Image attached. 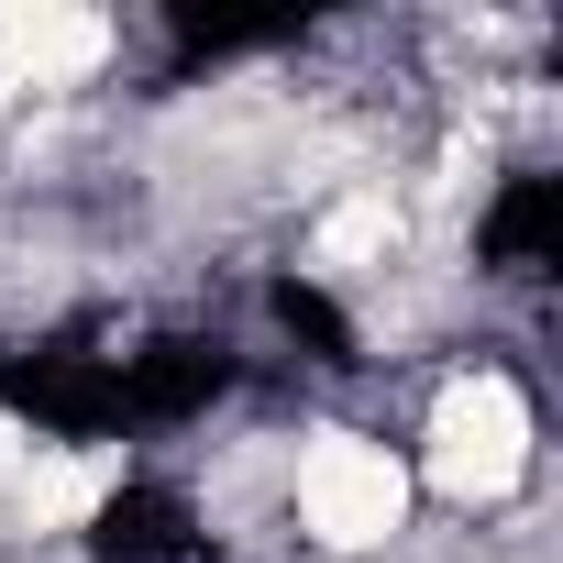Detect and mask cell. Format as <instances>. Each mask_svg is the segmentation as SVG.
I'll return each instance as SVG.
<instances>
[{"label":"cell","mask_w":563,"mask_h":563,"mask_svg":"<svg viewBox=\"0 0 563 563\" xmlns=\"http://www.w3.org/2000/svg\"><path fill=\"white\" fill-rule=\"evenodd\" d=\"M122 56V23L100 12H0V100H67Z\"/></svg>","instance_id":"obj_3"},{"label":"cell","mask_w":563,"mask_h":563,"mask_svg":"<svg viewBox=\"0 0 563 563\" xmlns=\"http://www.w3.org/2000/svg\"><path fill=\"white\" fill-rule=\"evenodd\" d=\"M530 475H541V409H530V387L508 365H453L431 387V409H420L409 486H431L464 519H497Z\"/></svg>","instance_id":"obj_1"},{"label":"cell","mask_w":563,"mask_h":563,"mask_svg":"<svg viewBox=\"0 0 563 563\" xmlns=\"http://www.w3.org/2000/svg\"><path fill=\"white\" fill-rule=\"evenodd\" d=\"M288 519L321 552H376L409 530V453L376 431H310L288 442Z\"/></svg>","instance_id":"obj_2"}]
</instances>
